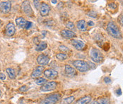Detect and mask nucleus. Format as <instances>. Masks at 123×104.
<instances>
[{"instance_id": "nucleus-36", "label": "nucleus", "mask_w": 123, "mask_h": 104, "mask_svg": "<svg viewBox=\"0 0 123 104\" xmlns=\"http://www.w3.org/2000/svg\"><path fill=\"white\" fill-rule=\"evenodd\" d=\"M88 25L89 26H94V23L93 22H92L91 21H88Z\"/></svg>"}, {"instance_id": "nucleus-20", "label": "nucleus", "mask_w": 123, "mask_h": 104, "mask_svg": "<svg viewBox=\"0 0 123 104\" xmlns=\"http://www.w3.org/2000/svg\"><path fill=\"white\" fill-rule=\"evenodd\" d=\"M47 47H48V45H47V43L45 42H40L37 45V46L36 48V50L37 51H39V52L43 51L47 48Z\"/></svg>"}, {"instance_id": "nucleus-24", "label": "nucleus", "mask_w": 123, "mask_h": 104, "mask_svg": "<svg viewBox=\"0 0 123 104\" xmlns=\"http://www.w3.org/2000/svg\"><path fill=\"white\" fill-rule=\"evenodd\" d=\"M47 82V80H46V79L45 78H43V77H39V78H37L36 80V84H37V85H43V84H45V83Z\"/></svg>"}, {"instance_id": "nucleus-17", "label": "nucleus", "mask_w": 123, "mask_h": 104, "mask_svg": "<svg viewBox=\"0 0 123 104\" xmlns=\"http://www.w3.org/2000/svg\"><path fill=\"white\" fill-rule=\"evenodd\" d=\"M64 71L66 72V74L70 77H72L76 74V71L72 67H71L70 65H66L64 67Z\"/></svg>"}, {"instance_id": "nucleus-38", "label": "nucleus", "mask_w": 123, "mask_h": 104, "mask_svg": "<svg viewBox=\"0 0 123 104\" xmlns=\"http://www.w3.org/2000/svg\"><path fill=\"white\" fill-rule=\"evenodd\" d=\"M2 26V22H1V19H0V28Z\"/></svg>"}, {"instance_id": "nucleus-28", "label": "nucleus", "mask_w": 123, "mask_h": 104, "mask_svg": "<svg viewBox=\"0 0 123 104\" xmlns=\"http://www.w3.org/2000/svg\"><path fill=\"white\" fill-rule=\"evenodd\" d=\"M117 5L115 4V3H110L109 4H108V7L110 8V9H117Z\"/></svg>"}, {"instance_id": "nucleus-12", "label": "nucleus", "mask_w": 123, "mask_h": 104, "mask_svg": "<svg viewBox=\"0 0 123 104\" xmlns=\"http://www.w3.org/2000/svg\"><path fill=\"white\" fill-rule=\"evenodd\" d=\"M16 32V28L13 23H9L5 28V35L7 36H12Z\"/></svg>"}, {"instance_id": "nucleus-33", "label": "nucleus", "mask_w": 123, "mask_h": 104, "mask_svg": "<svg viewBox=\"0 0 123 104\" xmlns=\"http://www.w3.org/2000/svg\"><path fill=\"white\" fill-rule=\"evenodd\" d=\"M88 16H92V17H93V18H96V17L97 16V14H96V12H90V13H88Z\"/></svg>"}, {"instance_id": "nucleus-14", "label": "nucleus", "mask_w": 123, "mask_h": 104, "mask_svg": "<svg viewBox=\"0 0 123 104\" xmlns=\"http://www.w3.org/2000/svg\"><path fill=\"white\" fill-rule=\"evenodd\" d=\"M43 71H44V67L43 66H37L32 72L31 77L33 79L39 78V77L42 74Z\"/></svg>"}, {"instance_id": "nucleus-11", "label": "nucleus", "mask_w": 123, "mask_h": 104, "mask_svg": "<svg viewBox=\"0 0 123 104\" xmlns=\"http://www.w3.org/2000/svg\"><path fill=\"white\" fill-rule=\"evenodd\" d=\"M62 36L65 39H72L76 36V33L68 29H64L61 31Z\"/></svg>"}, {"instance_id": "nucleus-37", "label": "nucleus", "mask_w": 123, "mask_h": 104, "mask_svg": "<svg viewBox=\"0 0 123 104\" xmlns=\"http://www.w3.org/2000/svg\"><path fill=\"white\" fill-rule=\"evenodd\" d=\"M51 2L53 3V4H56L57 3V1H51Z\"/></svg>"}, {"instance_id": "nucleus-15", "label": "nucleus", "mask_w": 123, "mask_h": 104, "mask_svg": "<svg viewBox=\"0 0 123 104\" xmlns=\"http://www.w3.org/2000/svg\"><path fill=\"white\" fill-rule=\"evenodd\" d=\"M27 22L28 21L23 17H18L16 18V24L19 28H25L27 24Z\"/></svg>"}, {"instance_id": "nucleus-35", "label": "nucleus", "mask_w": 123, "mask_h": 104, "mask_svg": "<svg viewBox=\"0 0 123 104\" xmlns=\"http://www.w3.org/2000/svg\"><path fill=\"white\" fill-rule=\"evenodd\" d=\"M0 79L1 80H5L6 79V76L3 73H0Z\"/></svg>"}, {"instance_id": "nucleus-23", "label": "nucleus", "mask_w": 123, "mask_h": 104, "mask_svg": "<svg viewBox=\"0 0 123 104\" xmlns=\"http://www.w3.org/2000/svg\"><path fill=\"white\" fill-rule=\"evenodd\" d=\"M56 57L57 60H61V61H64V60H66L67 58H68V55L65 53H63V52H60V53H58L56 55Z\"/></svg>"}, {"instance_id": "nucleus-10", "label": "nucleus", "mask_w": 123, "mask_h": 104, "mask_svg": "<svg viewBox=\"0 0 123 104\" xmlns=\"http://www.w3.org/2000/svg\"><path fill=\"white\" fill-rule=\"evenodd\" d=\"M71 43L72 45L78 50H82L85 48V43L81 40L72 39Z\"/></svg>"}, {"instance_id": "nucleus-3", "label": "nucleus", "mask_w": 123, "mask_h": 104, "mask_svg": "<svg viewBox=\"0 0 123 104\" xmlns=\"http://www.w3.org/2000/svg\"><path fill=\"white\" fill-rule=\"evenodd\" d=\"M72 64L74 67L81 72H86L90 69L88 62L84 60H75L72 62Z\"/></svg>"}, {"instance_id": "nucleus-5", "label": "nucleus", "mask_w": 123, "mask_h": 104, "mask_svg": "<svg viewBox=\"0 0 123 104\" xmlns=\"http://www.w3.org/2000/svg\"><path fill=\"white\" fill-rule=\"evenodd\" d=\"M56 87H57V83L54 81H47L45 84H43L41 86L40 90L43 92H48L55 89Z\"/></svg>"}, {"instance_id": "nucleus-30", "label": "nucleus", "mask_w": 123, "mask_h": 104, "mask_svg": "<svg viewBox=\"0 0 123 104\" xmlns=\"http://www.w3.org/2000/svg\"><path fill=\"white\" fill-rule=\"evenodd\" d=\"M33 26V24L31 23V22H30V21H28L27 22V24H26V26H25V29H29V28H31V27Z\"/></svg>"}, {"instance_id": "nucleus-29", "label": "nucleus", "mask_w": 123, "mask_h": 104, "mask_svg": "<svg viewBox=\"0 0 123 104\" xmlns=\"http://www.w3.org/2000/svg\"><path fill=\"white\" fill-rule=\"evenodd\" d=\"M27 89H28V87H27V86H25V85H24V86H21L20 88H19V91H21V92H25V91H27Z\"/></svg>"}, {"instance_id": "nucleus-1", "label": "nucleus", "mask_w": 123, "mask_h": 104, "mask_svg": "<svg viewBox=\"0 0 123 104\" xmlns=\"http://www.w3.org/2000/svg\"><path fill=\"white\" fill-rule=\"evenodd\" d=\"M107 31L108 33L115 38H120L122 37L121 33L117 26L114 22H109L107 25Z\"/></svg>"}, {"instance_id": "nucleus-18", "label": "nucleus", "mask_w": 123, "mask_h": 104, "mask_svg": "<svg viewBox=\"0 0 123 104\" xmlns=\"http://www.w3.org/2000/svg\"><path fill=\"white\" fill-rule=\"evenodd\" d=\"M91 97L90 96H86L76 101L75 104H88L91 102Z\"/></svg>"}, {"instance_id": "nucleus-2", "label": "nucleus", "mask_w": 123, "mask_h": 104, "mask_svg": "<svg viewBox=\"0 0 123 104\" xmlns=\"http://www.w3.org/2000/svg\"><path fill=\"white\" fill-rule=\"evenodd\" d=\"M89 56L91 59L96 63H100L103 60V56L101 52L96 48H92L89 50Z\"/></svg>"}, {"instance_id": "nucleus-31", "label": "nucleus", "mask_w": 123, "mask_h": 104, "mask_svg": "<svg viewBox=\"0 0 123 104\" xmlns=\"http://www.w3.org/2000/svg\"><path fill=\"white\" fill-rule=\"evenodd\" d=\"M104 82H105L106 84H109L111 82V79L109 77H105L104 78Z\"/></svg>"}, {"instance_id": "nucleus-6", "label": "nucleus", "mask_w": 123, "mask_h": 104, "mask_svg": "<svg viewBox=\"0 0 123 104\" xmlns=\"http://www.w3.org/2000/svg\"><path fill=\"white\" fill-rule=\"evenodd\" d=\"M21 9L23 12H24L27 16H31L33 14V11L31 8V6L30 4V2L28 1H24L22 3L21 5Z\"/></svg>"}, {"instance_id": "nucleus-40", "label": "nucleus", "mask_w": 123, "mask_h": 104, "mask_svg": "<svg viewBox=\"0 0 123 104\" xmlns=\"http://www.w3.org/2000/svg\"></svg>"}, {"instance_id": "nucleus-21", "label": "nucleus", "mask_w": 123, "mask_h": 104, "mask_svg": "<svg viewBox=\"0 0 123 104\" xmlns=\"http://www.w3.org/2000/svg\"><path fill=\"white\" fill-rule=\"evenodd\" d=\"M6 73H7V74H8L9 78L12 79H13L16 78V72H15V70L9 67V68H7L6 69Z\"/></svg>"}, {"instance_id": "nucleus-26", "label": "nucleus", "mask_w": 123, "mask_h": 104, "mask_svg": "<svg viewBox=\"0 0 123 104\" xmlns=\"http://www.w3.org/2000/svg\"><path fill=\"white\" fill-rule=\"evenodd\" d=\"M59 49L61 51H62V52H67V51H69V48L67 47L64 46V45H60Z\"/></svg>"}, {"instance_id": "nucleus-13", "label": "nucleus", "mask_w": 123, "mask_h": 104, "mask_svg": "<svg viewBox=\"0 0 123 104\" xmlns=\"http://www.w3.org/2000/svg\"><path fill=\"white\" fill-rule=\"evenodd\" d=\"M49 11H50V8H49V5L45 2H42L40 6V13L42 16H45L47 15H48Z\"/></svg>"}, {"instance_id": "nucleus-16", "label": "nucleus", "mask_w": 123, "mask_h": 104, "mask_svg": "<svg viewBox=\"0 0 123 104\" xmlns=\"http://www.w3.org/2000/svg\"><path fill=\"white\" fill-rule=\"evenodd\" d=\"M76 27L81 32H85V31H86V30H87V26H86V21L84 20H83V19L82 20H80V21H79L77 22Z\"/></svg>"}, {"instance_id": "nucleus-22", "label": "nucleus", "mask_w": 123, "mask_h": 104, "mask_svg": "<svg viewBox=\"0 0 123 104\" xmlns=\"http://www.w3.org/2000/svg\"><path fill=\"white\" fill-rule=\"evenodd\" d=\"M74 101V96H69L67 98H63L60 104H71Z\"/></svg>"}, {"instance_id": "nucleus-4", "label": "nucleus", "mask_w": 123, "mask_h": 104, "mask_svg": "<svg viewBox=\"0 0 123 104\" xmlns=\"http://www.w3.org/2000/svg\"><path fill=\"white\" fill-rule=\"evenodd\" d=\"M60 99V95L58 93L52 94L49 96L45 98L40 101V104H55Z\"/></svg>"}, {"instance_id": "nucleus-32", "label": "nucleus", "mask_w": 123, "mask_h": 104, "mask_svg": "<svg viewBox=\"0 0 123 104\" xmlns=\"http://www.w3.org/2000/svg\"><path fill=\"white\" fill-rule=\"evenodd\" d=\"M88 65L89 66L90 69H95L96 68V65H94L93 63L91 62H88Z\"/></svg>"}, {"instance_id": "nucleus-39", "label": "nucleus", "mask_w": 123, "mask_h": 104, "mask_svg": "<svg viewBox=\"0 0 123 104\" xmlns=\"http://www.w3.org/2000/svg\"><path fill=\"white\" fill-rule=\"evenodd\" d=\"M1 91H0V96H1Z\"/></svg>"}, {"instance_id": "nucleus-7", "label": "nucleus", "mask_w": 123, "mask_h": 104, "mask_svg": "<svg viewBox=\"0 0 123 104\" xmlns=\"http://www.w3.org/2000/svg\"><path fill=\"white\" fill-rule=\"evenodd\" d=\"M12 9V4L9 1L0 2V12L3 13H9Z\"/></svg>"}, {"instance_id": "nucleus-9", "label": "nucleus", "mask_w": 123, "mask_h": 104, "mask_svg": "<svg viewBox=\"0 0 123 104\" xmlns=\"http://www.w3.org/2000/svg\"><path fill=\"white\" fill-rule=\"evenodd\" d=\"M37 63L40 65V66L43 67V66L47 65L49 63V57L46 55L41 54L37 57Z\"/></svg>"}, {"instance_id": "nucleus-34", "label": "nucleus", "mask_w": 123, "mask_h": 104, "mask_svg": "<svg viewBox=\"0 0 123 104\" xmlns=\"http://www.w3.org/2000/svg\"><path fill=\"white\" fill-rule=\"evenodd\" d=\"M119 21H120V24L122 26H123V14L120 15V18H119Z\"/></svg>"}, {"instance_id": "nucleus-19", "label": "nucleus", "mask_w": 123, "mask_h": 104, "mask_svg": "<svg viewBox=\"0 0 123 104\" xmlns=\"http://www.w3.org/2000/svg\"><path fill=\"white\" fill-rule=\"evenodd\" d=\"M90 104H111L110 100L108 98H98L97 101H94Z\"/></svg>"}, {"instance_id": "nucleus-25", "label": "nucleus", "mask_w": 123, "mask_h": 104, "mask_svg": "<svg viewBox=\"0 0 123 104\" xmlns=\"http://www.w3.org/2000/svg\"><path fill=\"white\" fill-rule=\"evenodd\" d=\"M66 26H67V28H69V29H74V24L72 22H71V21L67 22V23L66 24Z\"/></svg>"}, {"instance_id": "nucleus-27", "label": "nucleus", "mask_w": 123, "mask_h": 104, "mask_svg": "<svg viewBox=\"0 0 123 104\" xmlns=\"http://www.w3.org/2000/svg\"><path fill=\"white\" fill-rule=\"evenodd\" d=\"M33 4H34L36 8L37 9H40V6L41 3H40L39 1H37V0H34V1H33Z\"/></svg>"}, {"instance_id": "nucleus-8", "label": "nucleus", "mask_w": 123, "mask_h": 104, "mask_svg": "<svg viewBox=\"0 0 123 104\" xmlns=\"http://www.w3.org/2000/svg\"><path fill=\"white\" fill-rule=\"evenodd\" d=\"M43 74H44V76L45 77V78L48 79H53L57 78L58 76V72L56 70L52 69H45L44 71Z\"/></svg>"}]
</instances>
